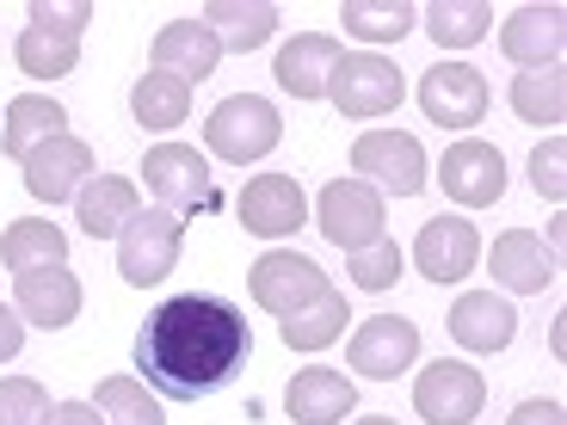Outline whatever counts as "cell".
<instances>
[{
  "mask_svg": "<svg viewBox=\"0 0 567 425\" xmlns=\"http://www.w3.org/2000/svg\"><path fill=\"white\" fill-rule=\"evenodd\" d=\"M247 364V321L223 297H173L136 333V370L161 401H198Z\"/></svg>",
  "mask_w": 567,
  "mask_h": 425,
  "instance_id": "cell-1",
  "label": "cell"
},
{
  "mask_svg": "<svg viewBox=\"0 0 567 425\" xmlns=\"http://www.w3.org/2000/svg\"><path fill=\"white\" fill-rule=\"evenodd\" d=\"M93 25L86 0H38L31 7V31H19V69L31 81H62L81 62V31Z\"/></svg>",
  "mask_w": 567,
  "mask_h": 425,
  "instance_id": "cell-2",
  "label": "cell"
},
{
  "mask_svg": "<svg viewBox=\"0 0 567 425\" xmlns=\"http://www.w3.org/2000/svg\"><path fill=\"white\" fill-rule=\"evenodd\" d=\"M204 136H210V155L247 167V160H266L271 148H278L284 117H278V105L259 100V93H235V100H223V105L210 112Z\"/></svg>",
  "mask_w": 567,
  "mask_h": 425,
  "instance_id": "cell-3",
  "label": "cell"
},
{
  "mask_svg": "<svg viewBox=\"0 0 567 425\" xmlns=\"http://www.w3.org/2000/svg\"><path fill=\"white\" fill-rule=\"evenodd\" d=\"M179 247H185V216L161 210V204L155 210H136L130 228L117 235V271H124V283L148 290V283H161L179 266Z\"/></svg>",
  "mask_w": 567,
  "mask_h": 425,
  "instance_id": "cell-4",
  "label": "cell"
},
{
  "mask_svg": "<svg viewBox=\"0 0 567 425\" xmlns=\"http://www.w3.org/2000/svg\"><path fill=\"white\" fill-rule=\"evenodd\" d=\"M142 179H148V198H155L161 210H173V216L216 204L210 160H204L198 148H185V142H155L148 160H142Z\"/></svg>",
  "mask_w": 567,
  "mask_h": 425,
  "instance_id": "cell-5",
  "label": "cell"
},
{
  "mask_svg": "<svg viewBox=\"0 0 567 425\" xmlns=\"http://www.w3.org/2000/svg\"><path fill=\"white\" fill-rule=\"evenodd\" d=\"M401 93H408V81H401V69L389 56H340L333 62V74H327V100L340 105L346 117H383L401 105Z\"/></svg>",
  "mask_w": 567,
  "mask_h": 425,
  "instance_id": "cell-6",
  "label": "cell"
},
{
  "mask_svg": "<svg viewBox=\"0 0 567 425\" xmlns=\"http://www.w3.org/2000/svg\"><path fill=\"white\" fill-rule=\"evenodd\" d=\"M352 167L364 185L377 179L383 191H395V198L425 191V148L408 129H364V136L352 142Z\"/></svg>",
  "mask_w": 567,
  "mask_h": 425,
  "instance_id": "cell-7",
  "label": "cell"
},
{
  "mask_svg": "<svg viewBox=\"0 0 567 425\" xmlns=\"http://www.w3.org/2000/svg\"><path fill=\"white\" fill-rule=\"evenodd\" d=\"M321 235L346 253H364V247L383 241V198L377 185L364 179H333L321 191Z\"/></svg>",
  "mask_w": 567,
  "mask_h": 425,
  "instance_id": "cell-8",
  "label": "cell"
},
{
  "mask_svg": "<svg viewBox=\"0 0 567 425\" xmlns=\"http://www.w3.org/2000/svg\"><path fill=\"white\" fill-rule=\"evenodd\" d=\"M487 401V383L468 364H425V376L413 383V407L425 425H468Z\"/></svg>",
  "mask_w": 567,
  "mask_h": 425,
  "instance_id": "cell-9",
  "label": "cell"
},
{
  "mask_svg": "<svg viewBox=\"0 0 567 425\" xmlns=\"http://www.w3.org/2000/svg\"><path fill=\"white\" fill-rule=\"evenodd\" d=\"M247 283H254V302H259L266 314H278V321L302 314V309H309V302L327 290L321 266H315V259H302V253H266Z\"/></svg>",
  "mask_w": 567,
  "mask_h": 425,
  "instance_id": "cell-10",
  "label": "cell"
},
{
  "mask_svg": "<svg viewBox=\"0 0 567 425\" xmlns=\"http://www.w3.org/2000/svg\"><path fill=\"white\" fill-rule=\"evenodd\" d=\"M346 357H352L358 376H377V383H395L401 370L420 357V326L401 321V314H377V321H364L352 333V345H346Z\"/></svg>",
  "mask_w": 567,
  "mask_h": 425,
  "instance_id": "cell-11",
  "label": "cell"
},
{
  "mask_svg": "<svg viewBox=\"0 0 567 425\" xmlns=\"http://www.w3.org/2000/svg\"><path fill=\"white\" fill-rule=\"evenodd\" d=\"M420 105L432 124L444 129H475L487 112V81L468 62H439V69L420 81Z\"/></svg>",
  "mask_w": 567,
  "mask_h": 425,
  "instance_id": "cell-12",
  "label": "cell"
},
{
  "mask_svg": "<svg viewBox=\"0 0 567 425\" xmlns=\"http://www.w3.org/2000/svg\"><path fill=\"white\" fill-rule=\"evenodd\" d=\"M439 185L451 191L456 204H468V210H482V204H499V191H506V160H499L494 142H456V148H444L439 160Z\"/></svg>",
  "mask_w": 567,
  "mask_h": 425,
  "instance_id": "cell-13",
  "label": "cell"
},
{
  "mask_svg": "<svg viewBox=\"0 0 567 425\" xmlns=\"http://www.w3.org/2000/svg\"><path fill=\"white\" fill-rule=\"evenodd\" d=\"M475 259H482V235H475V222H463V216H432V222L420 228V241H413V266L432 283L468 278Z\"/></svg>",
  "mask_w": 567,
  "mask_h": 425,
  "instance_id": "cell-14",
  "label": "cell"
},
{
  "mask_svg": "<svg viewBox=\"0 0 567 425\" xmlns=\"http://www.w3.org/2000/svg\"><path fill=\"white\" fill-rule=\"evenodd\" d=\"M86 179H93V148H86L81 136H50L38 155L25 160V191H31L38 204L74 198Z\"/></svg>",
  "mask_w": 567,
  "mask_h": 425,
  "instance_id": "cell-15",
  "label": "cell"
},
{
  "mask_svg": "<svg viewBox=\"0 0 567 425\" xmlns=\"http://www.w3.org/2000/svg\"><path fill=\"white\" fill-rule=\"evenodd\" d=\"M302 216H309V198H302V185L290 179V173L247 179V191H241V228H247V235L278 241V235H297Z\"/></svg>",
  "mask_w": 567,
  "mask_h": 425,
  "instance_id": "cell-16",
  "label": "cell"
},
{
  "mask_svg": "<svg viewBox=\"0 0 567 425\" xmlns=\"http://www.w3.org/2000/svg\"><path fill=\"white\" fill-rule=\"evenodd\" d=\"M13 297H19V321L56 333V326H69L81 314V278L69 266H38L25 278H13Z\"/></svg>",
  "mask_w": 567,
  "mask_h": 425,
  "instance_id": "cell-17",
  "label": "cell"
},
{
  "mask_svg": "<svg viewBox=\"0 0 567 425\" xmlns=\"http://www.w3.org/2000/svg\"><path fill=\"white\" fill-rule=\"evenodd\" d=\"M561 43H567V13L561 7H518L499 31V50H506L518 69H555L561 62Z\"/></svg>",
  "mask_w": 567,
  "mask_h": 425,
  "instance_id": "cell-18",
  "label": "cell"
},
{
  "mask_svg": "<svg viewBox=\"0 0 567 425\" xmlns=\"http://www.w3.org/2000/svg\"><path fill=\"white\" fill-rule=\"evenodd\" d=\"M358 388L346 370H302V376H290V388H284V407H290V419L297 425H346V413H352Z\"/></svg>",
  "mask_w": 567,
  "mask_h": 425,
  "instance_id": "cell-19",
  "label": "cell"
},
{
  "mask_svg": "<svg viewBox=\"0 0 567 425\" xmlns=\"http://www.w3.org/2000/svg\"><path fill=\"white\" fill-rule=\"evenodd\" d=\"M512 333H518V314H512L506 297H494V290L456 297V309H451V340L456 345H468V352H506Z\"/></svg>",
  "mask_w": 567,
  "mask_h": 425,
  "instance_id": "cell-20",
  "label": "cell"
},
{
  "mask_svg": "<svg viewBox=\"0 0 567 425\" xmlns=\"http://www.w3.org/2000/svg\"><path fill=\"white\" fill-rule=\"evenodd\" d=\"M69 129V112H62L50 93H19L13 105H7V129H0V155L19 160L25 167L31 155H38L50 136H62Z\"/></svg>",
  "mask_w": 567,
  "mask_h": 425,
  "instance_id": "cell-21",
  "label": "cell"
},
{
  "mask_svg": "<svg viewBox=\"0 0 567 425\" xmlns=\"http://www.w3.org/2000/svg\"><path fill=\"white\" fill-rule=\"evenodd\" d=\"M216 62H223V43H216V31L204 25V19H173V25L155 38V69L161 74H179L185 86L204 81Z\"/></svg>",
  "mask_w": 567,
  "mask_h": 425,
  "instance_id": "cell-22",
  "label": "cell"
},
{
  "mask_svg": "<svg viewBox=\"0 0 567 425\" xmlns=\"http://www.w3.org/2000/svg\"><path fill=\"white\" fill-rule=\"evenodd\" d=\"M340 38H297L278 50V86L284 93H297V100H321L327 93V74H333V62H340Z\"/></svg>",
  "mask_w": 567,
  "mask_h": 425,
  "instance_id": "cell-23",
  "label": "cell"
},
{
  "mask_svg": "<svg viewBox=\"0 0 567 425\" xmlns=\"http://www.w3.org/2000/svg\"><path fill=\"white\" fill-rule=\"evenodd\" d=\"M74 210H81V228H86V235H93V241H105V235H124L130 216H136L142 204H136V185H130V179L93 173V179L74 191Z\"/></svg>",
  "mask_w": 567,
  "mask_h": 425,
  "instance_id": "cell-24",
  "label": "cell"
},
{
  "mask_svg": "<svg viewBox=\"0 0 567 425\" xmlns=\"http://www.w3.org/2000/svg\"><path fill=\"white\" fill-rule=\"evenodd\" d=\"M204 25L216 31V43L223 50H235V56H247V50H259V43H271V31H278V7H266V0H210L204 7Z\"/></svg>",
  "mask_w": 567,
  "mask_h": 425,
  "instance_id": "cell-25",
  "label": "cell"
},
{
  "mask_svg": "<svg viewBox=\"0 0 567 425\" xmlns=\"http://www.w3.org/2000/svg\"><path fill=\"white\" fill-rule=\"evenodd\" d=\"M62 259H69V235L56 222H43V216H25V222H13L0 235V266L13 278H25L38 266H62Z\"/></svg>",
  "mask_w": 567,
  "mask_h": 425,
  "instance_id": "cell-26",
  "label": "cell"
},
{
  "mask_svg": "<svg viewBox=\"0 0 567 425\" xmlns=\"http://www.w3.org/2000/svg\"><path fill=\"white\" fill-rule=\"evenodd\" d=\"M494 278L506 290H543V283H555V259L543 253V241L530 228H512V235L494 241Z\"/></svg>",
  "mask_w": 567,
  "mask_h": 425,
  "instance_id": "cell-27",
  "label": "cell"
},
{
  "mask_svg": "<svg viewBox=\"0 0 567 425\" xmlns=\"http://www.w3.org/2000/svg\"><path fill=\"white\" fill-rule=\"evenodd\" d=\"M130 112H136L142 129H179L185 112H192V86H185L179 74L148 69L136 86H130Z\"/></svg>",
  "mask_w": 567,
  "mask_h": 425,
  "instance_id": "cell-28",
  "label": "cell"
},
{
  "mask_svg": "<svg viewBox=\"0 0 567 425\" xmlns=\"http://www.w3.org/2000/svg\"><path fill=\"white\" fill-rule=\"evenodd\" d=\"M494 31V7L487 0H439L432 13H425V38L439 43V50H468V43H482Z\"/></svg>",
  "mask_w": 567,
  "mask_h": 425,
  "instance_id": "cell-29",
  "label": "cell"
},
{
  "mask_svg": "<svg viewBox=\"0 0 567 425\" xmlns=\"http://www.w3.org/2000/svg\"><path fill=\"white\" fill-rule=\"evenodd\" d=\"M340 333H346V297L333 290V283H327L302 314L284 321V345H290V352H321V345H333Z\"/></svg>",
  "mask_w": 567,
  "mask_h": 425,
  "instance_id": "cell-30",
  "label": "cell"
},
{
  "mask_svg": "<svg viewBox=\"0 0 567 425\" xmlns=\"http://www.w3.org/2000/svg\"><path fill=\"white\" fill-rule=\"evenodd\" d=\"M340 25L364 43H401L413 31V7L408 0H346Z\"/></svg>",
  "mask_w": 567,
  "mask_h": 425,
  "instance_id": "cell-31",
  "label": "cell"
},
{
  "mask_svg": "<svg viewBox=\"0 0 567 425\" xmlns=\"http://www.w3.org/2000/svg\"><path fill=\"white\" fill-rule=\"evenodd\" d=\"M512 112L525 124H561L567 112V74L561 69H530L512 81Z\"/></svg>",
  "mask_w": 567,
  "mask_h": 425,
  "instance_id": "cell-32",
  "label": "cell"
},
{
  "mask_svg": "<svg viewBox=\"0 0 567 425\" xmlns=\"http://www.w3.org/2000/svg\"><path fill=\"white\" fill-rule=\"evenodd\" d=\"M93 407H100L105 425H161V401L148 395V383H136V376H105Z\"/></svg>",
  "mask_w": 567,
  "mask_h": 425,
  "instance_id": "cell-33",
  "label": "cell"
},
{
  "mask_svg": "<svg viewBox=\"0 0 567 425\" xmlns=\"http://www.w3.org/2000/svg\"><path fill=\"white\" fill-rule=\"evenodd\" d=\"M50 419V395L38 376H7L0 383V425H43Z\"/></svg>",
  "mask_w": 567,
  "mask_h": 425,
  "instance_id": "cell-34",
  "label": "cell"
},
{
  "mask_svg": "<svg viewBox=\"0 0 567 425\" xmlns=\"http://www.w3.org/2000/svg\"><path fill=\"white\" fill-rule=\"evenodd\" d=\"M346 271L358 278V290H389V283L401 278V247L383 235V241L364 247V253H346Z\"/></svg>",
  "mask_w": 567,
  "mask_h": 425,
  "instance_id": "cell-35",
  "label": "cell"
},
{
  "mask_svg": "<svg viewBox=\"0 0 567 425\" xmlns=\"http://www.w3.org/2000/svg\"><path fill=\"white\" fill-rule=\"evenodd\" d=\"M530 185H537V198L561 204V191H567V142L561 136H549L537 155H530Z\"/></svg>",
  "mask_w": 567,
  "mask_h": 425,
  "instance_id": "cell-36",
  "label": "cell"
},
{
  "mask_svg": "<svg viewBox=\"0 0 567 425\" xmlns=\"http://www.w3.org/2000/svg\"><path fill=\"white\" fill-rule=\"evenodd\" d=\"M19 345H25V321H19V309H7V302H0V364H7V357H19Z\"/></svg>",
  "mask_w": 567,
  "mask_h": 425,
  "instance_id": "cell-37",
  "label": "cell"
},
{
  "mask_svg": "<svg viewBox=\"0 0 567 425\" xmlns=\"http://www.w3.org/2000/svg\"><path fill=\"white\" fill-rule=\"evenodd\" d=\"M512 425H567V413H561V401H525L512 413Z\"/></svg>",
  "mask_w": 567,
  "mask_h": 425,
  "instance_id": "cell-38",
  "label": "cell"
},
{
  "mask_svg": "<svg viewBox=\"0 0 567 425\" xmlns=\"http://www.w3.org/2000/svg\"><path fill=\"white\" fill-rule=\"evenodd\" d=\"M43 425H105V419H100V407H86V401H62V407H50Z\"/></svg>",
  "mask_w": 567,
  "mask_h": 425,
  "instance_id": "cell-39",
  "label": "cell"
},
{
  "mask_svg": "<svg viewBox=\"0 0 567 425\" xmlns=\"http://www.w3.org/2000/svg\"><path fill=\"white\" fill-rule=\"evenodd\" d=\"M358 425H395V419H383V413H377V419H358Z\"/></svg>",
  "mask_w": 567,
  "mask_h": 425,
  "instance_id": "cell-40",
  "label": "cell"
}]
</instances>
